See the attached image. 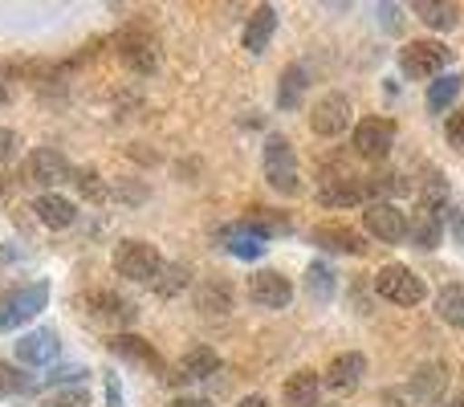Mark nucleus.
I'll return each mask as SVG.
<instances>
[{
	"instance_id": "obj_1",
	"label": "nucleus",
	"mask_w": 464,
	"mask_h": 407,
	"mask_svg": "<svg viewBox=\"0 0 464 407\" xmlns=\"http://www.w3.org/2000/svg\"><path fill=\"white\" fill-rule=\"evenodd\" d=\"M265 179L269 188L285 196H297L302 192V171H297V155H294V143L285 135H269L265 139Z\"/></svg>"
},
{
	"instance_id": "obj_2",
	"label": "nucleus",
	"mask_w": 464,
	"mask_h": 407,
	"mask_svg": "<svg viewBox=\"0 0 464 407\" xmlns=\"http://www.w3.org/2000/svg\"><path fill=\"white\" fill-rule=\"evenodd\" d=\"M160 269H163V257L151 240H122V245L114 248V273H119V277L147 281V286H151V281L160 277Z\"/></svg>"
},
{
	"instance_id": "obj_3",
	"label": "nucleus",
	"mask_w": 464,
	"mask_h": 407,
	"mask_svg": "<svg viewBox=\"0 0 464 407\" xmlns=\"http://www.w3.org/2000/svg\"><path fill=\"white\" fill-rule=\"evenodd\" d=\"M375 289L395 305H420L428 297V286L408 265H383V269L375 273Z\"/></svg>"
},
{
	"instance_id": "obj_4",
	"label": "nucleus",
	"mask_w": 464,
	"mask_h": 407,
	"mask_svg": "<svg viewBox=\"0 0 464 407\" xmlns=\"http://www.w3.org/2000/svg\"><path fill=\"white\" fill-rule=\"evenodd\" d=\"M45 302H49V286H45V281L21 286L13 297H5V302H0V334H5V330L24 326L29 318H37V314L45 310Z\"/></svg>"
},
{
	"instance_id": "obj_5",
	"label": "nucleus",
	"mask_w": 464,
	"mask_h": 407,
	"mask_svg": "<svg viewBox=\"0 0 464 407\" xmlns=\"http://www.w3.org/2000/svg\"><path fill=\"white\" fill-rule=\"evenodd\" d=\"M114 45H119L122 65H127V70H135V73H151L155 65H160V41H155L143 24L122 29L119 37H114Z\"/></svg>"
},
{
	"instance_id": "obj_6",
	"label": "nucleus",
	"mask_w": 464,
	"mask_h": 407,
	"mask_svg": "<svg viewBox=\"0 0 464 407\" xmlns=\"http://www.w3.org/2000/svg\"><path fill=\"white\" fill-rule=\"evenodd\" d=\"M73 168L65 163L62 151L53 147H37V151L24 160V184H37V188H57V184H70Z\"/></svg>"
},
{
	"instance_id": "obj_7",
	"label": "nucleus",
	"mask_w": 464,
	"mask_h": 407,
	"mask_svg": "<svg viewBox=\"0 0 464 407\" xmlns=\"http://www.w3.org/2000/svg\"><path fill=\"white\" fill-rule=\"evenodd\" d=\"M444 65H449V49L440 41H411L400 53V70L408 78H440Z\"/></svg>"
},
{
	"instance_id": "obj_8",
	"label": "nucleus",
	"mask_w": 464,
	"mask_h": 407,
	"mask_svg": "<svg viewBox=\"0 0 464 407\" xmlns=\"http://www.w3.org/2000/svg\"><path fill=\"white\" fill-rule=\"evenodd\" d=\"M395 147V122L392 119H362L354 127V151L371 163H383Z\"/></svg>"
},
{
	"instance_id": "obj_9",
	"label": "nucleus",
	"mask_w": 464,
	"mask_h": 407,
	"mask_svg": "<svg viewBox=\"0 0 464 407\" xmlns=\"http://www.w3.org/2000/svg\"><path fill=\"white\" fill-rule=\"evenodd\" d=\"M351 114L354 111H351V98L346 94H322L318 106L310 111V131L322 139H334L351 127Z\"/></svg>"
},
{
	"instance_id": "obj_10",
	"label": "nucleus",
	"mask_w": 464,
	"mask_h": 407,
	"mask_svg": "<svg viewBox=\"0 0 464 407\" xmlns=\"http://www.w3.org/2000/svg\"><path fill=\"white\" fill-rule=\"evenodd\" d=\"M362 224H367V232L375 240H383V245H400V240L408 237V216H403L392 200L367 204V212H362Z\"/></svg>"
},
{
	"instance_id": "obj_11",
	"label": "nucleus",
	"mask_w": 464,
	"mask_h": 407,
	"mask_svg": "<svg viewBox=\"0 0 464 407\" xmlns=\"http://www.w3.org/2000/svg\"><path fill=\"white\" fill-rule=\"evenodd\" d=\"M248 297H253L256 305H265V310H285L289 297H294V286H289V277L277 269H256L253 277H248Z\"/></svg>"
},
{
	"instance_id": "obj_12",
	"label": "nucleus",
	"mask_w": 464,
	"mask_h": 407,
	"mask_svg": "<svg viewBox=\"0 0 464 407\" xmlns=\"http://www.w3.org/2000/svg\"><path fill=\"white\" fill-rule=\"evenodd\" d=\"M57 354H62V338H57V330H49V326L29 330V334L16 343V359H21L24 367H49Z\"/></svg>"
},
{
	"instance_id": "obj_13",
	"label": "nucleus",
	"mask_w": 464,
	"mask_h": 407,
	"mask_svg": "<svg viewBox=\"0 0 464 407\" xmlns=\"http://www.w3.org/2000/svg\"><path fill=\"white\" fill-rule=\"evenodd\" d=\"M362 375H367V359H362L359 351H346V354L330 359L326 375H322V387H330V392H354V387L362 383Z\"/></svg>"
},
{
	"instance_id": "obj_14",
	"label": "nucleus",
	"mask_w": 464,
	"mask_h": 407,
	"mask_svg": "<svg viewBox=\"0 0 464 407\" xmlns=\"http://www.w3.org/2000/svg\"><path fill=\"white\" fill-rule=\"evenodd\" d=\"M111 346L119 359H127V363H135V367H147V371H163V359H160V351H155L147 338H139V334H111Z\"/></svg>"
},
{
	"instance_id": "obj_15",
	"label": "nucleus",
	"mask_w": 464,
	"mask_h": 407,
	"mask_svg": "<svg viewBox=\"0 0 464 407\" xmlns=\"http://www.w3.org/2000/svg\"><path fill=\"white\" fill-rule=\"evenodd\" d=\"M33 216H37L45 228L62 232V228H70V224L78 220V204L65 200V196H57V192H45V196L33 200Z\"/></svg>"
},
{
	"instance_id": "obj_16",
	"label": "nucleus",
	"mask_w": 464,
	"mask_h": 407,
	"mask_svg": "<svg viewBox=\"0 0 464 407\" xmlns=\"http://www.w3.org/2000/svg\"><path fill=\"white\" fill-rule=\"evenodd\" d=\"M310 240L318 248H330V253H351V257L367 253V240H362L354 228H346V224H322V228L310 232Z\"/></svg>"
},
{
	"instance_id": "obj_17",
	"label": "nucleus",
	"mask_w": 464,
	"mask_h": 407,
	"mask_svg": "<svg viewBox=\"0 0 464 407\" xmlns=\"http://www.w3.org/2000/svg\"><path fill=\"white\" fill-rule=\"evenodd\" d=\"M90 302V314L94 318H102V322H119V326H130L135 322V302H127V297H119V294H111V289H94V294L86 297Z\"/></svg>"
},
{
	"instance_id": "obj_18",
	"label": "nucleus",
	"mask_w": 464,
	"mask_h": 407,
	"mask_svg": "<svg viewBox=\"0 0 464 407\" xmlns=\"http://www.w3.org/2000/svg\"><path fill=\"white\" fill-rule=\"evenodd\" d=\"M408 237L416 248H436L444 240V216L432 208H416V216L408 220Z\"/></svg>"
},
{
	"instance_id": "obj_19",
	"label": "nucleus",
	"mask_w": 464,
	"mask_h": 407,
	"mask_svg": "<svg viewBox=\"0 0 464 407\" xmlns=\"http://www.w3.org/2000/svg\"><path fill=\"white\" fill-rule=\"evenodd\" d=\"M273 29H277V8L273 5H261L245 24V49L248 53H265L273 41Z\"/></svg>"
},
{
	"instance_id": "obj_20",
	"label": "nucleus",
	"mask_w": 464,
	"mask_h": 407,
	"mask_svg": "<svg viewBox=\"0 0 464 407\" xmlns=\"http://www.w3.org/2000/svg\"><path fill=\"white\" fill-rule=\"evenodd\" d=\"M281 395H285L289 407H318L322 379L314 375V371H294V375L285 379V387H281Z\"/></svg>"
},
{
	"instance_id": "obj_21",
	"label": "nucleus",
	"mask_w": 464,
	"mask_h": 407,
	"mask_svg": "<svg viewBox=\"0 0 464 407\" xmlns=\"http://www.w3.org/2000/svg\"><path fill=\"white\" fill-rule=\"evenodd\" d=\"M217 371H220V354L212 351V346H192L168 379H208V375H217Z\"/></svg>"
},
{
	"instance_id": "obj_22",
	"label": "nucleus",
	"mask_w": 464,
	"mask_h": 407,
	"mask_svg": "<svg viewBox=\"0 0 464 407\" xmlns=\"http://www.w3.org/2000/svg\"><path fill=\"white\" fill-rule=\"evenodd\" d=\"M318 200L326 204V208H351V204H359V200H362V179H354V176L322 179Z\"/></svg>"
},
{
	"instance_id": "obj_23",
	"label": "nucleus",
	"mask_w": 464,
	"mask_h": 407,
	"mask_svg": "<svg viewBox=\"0 0 464 407\" xmlns=\"http://www.w3.org/2000/svg\"><path fill=\"white\" fill-rule=\"evenodd\" d=\"M225 245H228L232 257H245V261H256V257L265 253V237L248 228L245 220L232 224V228H225Z\"/></svg>"
},
{
	"instance_id": "obj_24",
	"label": "nucleus",
	"mask_w": 464,
	"mask_h": 407,
	"mask_svg": "<svg viewBox=\"0 0 464 407\" xmlns=\"http://www.w3.org/2000/svg\"><path fill=\"white\" fill-rule=\"evenodd\" d=\"M460 73H440V78L428 86V111L432 114H444L452 102H457V94H460Z\"/></svg>"
},
{
	"instance_id": "obj_25",
	"label": "nucleus",
	"mask_w": 464,
	"mask_h": 407,
	"mask_svg": "<svg viewBox=\"0 0 464 407\" xmlns=\"http://www.w3.org/2000/svg\"><path fill=\"white\" fill-rule=\"evenodd\" d=\"M196 310L204 314H228L232 310V289L225 281H204L200 289H196Z\"/></svg>"
},
{
	"instance_id": "obj_26",
	"label": "nucleus",
	"mask_w": 464,
	"mask_h": 407,
	"mask_svg": "<svg viewBox=\"0 0 464 407\" xmlns=\"http://www.w3.org/2000/svg\"><path fill=\"white\" fill-rule=\"evenodd\" d=\"M400 192H408V184L395 171H371V176H362V196H371V204L387 200V196H400Z\"/></svg>"
},
{
	"instance_id": "obj_27",
	"label": "nucleus",
	"mask_w": 464,
	"mask_h": 407,
	"mask_svg": "<svg viewBox=\"0 0 464 407\" xmlns=\"http://www.w3.org/2000/svg\"><path fill=\"white\" fill-rule=\"evenodd\" d=\"M305 65H289L285 73H281V86H277V106L281 111H294L297 102H302V94H305Z\"/></svg>"
},
{
	"instance_id": "obj_28",
	"label": "nucleus",
	"mask_w": 464,
	"mask_h": 407,
	"mask_svg": "<svg viewBox=\"0 0 464 407\" xmlns=\"http://www.w3.org/2000/svg\"><path fill=\"white\" fill-rule=\"evenodd\" d=\"M416 16L432 29H452L457 24V5H444V0H416Z\"/></svg>"
},
{
	"instance_id": "obj_29",
	"label": "nucleus",
	"mask_w": 464,
	"mask_h": 407,
	"mask_svg": "<svg viewBox=\"0 0 464 407\" xmlns=\"http://www.w3.org/2000/svg\"><path fill=\"white\" fill-rule=\"evenodd\" d=\"M245 224H248L253 232H261L265 240H269V237H281V232H289V216L269 212V208H253V212L245 216Z\"/></svg>"
},
{
	"instance_id": "obj_30",
	"label": "nucleus",
	"mask_w": 464,
	"mask_h": 407,
	"mask_svg": "<svg viewBox=\"0 0 464 407\" xmlns=\"http://www.w3.org/2000/svg\"><path fill=\"white\" fill-rule=\"evenodd\" d=\"M436 314L449 326H464V286H444L440 297H436Z\"/></svg>"
},
{
	"instance_id": "obj_31",
	"label": "nucleus",
	"mask_w": 464,
	"mask_h": 407,
	"mask_svg": "<svg viewBox=\"0 0 464 407\" xmlns=\"http://www.w3.org/2000/svg\"><path fill=\"white\" fill-rule=\"evenodd\" d=\"M188 277H192V269H188V265H163L160 277H155L151 286H155V294H160V297H176L179 289L188 286Z\"/></svg>"
},
{
	"instance_id": "obj_32",
	"label": "nucleus",
	"mask_w": 464,
	"mask_h": 407,
	"mask_svg": "<svg viewBox=\"0 0 464 407\" xmlns=\"http://www.w3.org/2000/svg\"><path fill=\"white\" fill-rule=\"evenodd\" d=\"M70 184H78V192L86 196L90 204H102L106 196H111V192H106V184H102V176H98L94 168H78V171H73Z\"/></svg>"
},
{
	"instance_id": "obj_33",
	"label": "nucleus",
	"mask_w": 464,
	"mask_h": 407,
	"mask_svg": "<svg viewBox=\"0 0 464 407\" xmlns=\"http://www.w3.org/2000/svg\"><path fill=\"white\" fill-rule=\"evenodd\" d=\"M444 379H449V375H444L440 363H428V367L416 371V379H411V392H420V395H428V400H432V395H440Z\"/></svg>"
},
{
	"instance_id": "obj_34",
	"label": "nucleus",
	"mask_w": 464,
	"mask_h": 407,
	"mask_svg": "<svg viewBox=\"0 0 464 407\" xmlns=\"http://www.w3.org/2000/svg\"><path fill=\"white\" fill-rule=\"evenodd\" d=\"M41 407H90V392L78 383H70V387H62V392H45Z\"/></svg>"
},
{
	"instance_id": "obj_35",
	"label": "nucleus",
	"mask_w": 464,
	"mask_h": 407,
	"mask_svg": "<svg viewBox=\"0 0 464 407\" xmlns=\"http://www.w3.org/2000/svg\"><path fill=\"white\" fill-rule=\"evenodd\" d=\"M305 289H310V297L326 302V297L334 294V273H330L326 265H310V269H305Z\"/></svg>"
},
{
	"instance_id": "obj_36",
	"label": "nucleus",
	"mask_w": 464,
	"mask_h": 407,
	"mask_svg": "<svg viewBox=\"0 0 464 407\" xmlns=\"http://www.w3.org/2000/svg\"><path fill=\"white\" fill-rule=\"evenodd\" d=\"M29 387H33V379L24 375L21 367L0 359V395H21V392H29Z\"/></svg>"
},
{
	"instance_id": "obj_37",
	"label": "nucleus",
	"mask_w": 464,
	"mask_h": 407,
	"mask_svg": "<svg viewBox=\"0 0 464 407\" xmlns=\"http://www.w3.org/2000/svg\"><path fill=\"white\" fill-rule=\"evenodd\" d=\"M444 200H449V188H444L440 171H428L424 188H420V208H432V212H440Z\"/></svg>"
},
{
	"instance_id": "obj_38",
	"label": "nucleus",
	"mask_w": 464,
	"mask_h": 407,
	"mask_svg": "<svg viewBox=\"0 0 464 407\" xmlns=\"http://www.w3.org/2000/svg\"><path fill=\"white\" fill-rule=\"evenodd\" d=\"M16 151H21V139H16V131L0 127V168H5V163H13Z\"/></svg>"
},
{
	"instance_id": "obj_39",
	"label": "nucleus",
	"mask_w": 464,
	"mask_h": 407,
	"mask_svg": "<svg viewBox=\"0 0 464 407\" xmlns=\"http://www.w3.org/2000/svg\"><path fill=\"white\" fill-rule=\"evenodd\" d=\"M449 139H452L457 147H464V111L449 114Z\"/></svg>"
},
{
	"instance_id": "obj_40",
	"label": "nucleus",
	"mask_w": 464,
	"mask_h": 407,
	"mask_svg": "<svg viewBox=\"0 0 464 407\" xmlns=\"http://www.w3.org/2000/svg\"><path fill=\"white\" fill-rule=\"evenodd\" d=\"M106 400H111V407H122V387H119V379H106Z\"/></svg>"
},
{
	"instance_id": "obj_41",
	"label": "nucleus",
	"mask_w": 464,
	"mask_h": 407,
	"mask_svg": "<svg viewBox=\"0 0 464 407\" xmlns=\"http://www.w3.org/2000/svg\"><path fill=\"white\" fill-rule=\"evenodd\" d=\"M237 407H269V400H265V395H245Z\"/></svg>"
},
{
	"instance_id": "obj_42",
	"label": "nucleus",
	"mask_w": 464,
	"mask_h": 407,
	"mask_svg": "<svg viewBox=\"0 0 464 407\" xmlns=\"http://www.w3.org/2000/svg\"><path fill=\"white\" fill-rule=\"evenodd\" d=\"M449 224L457 228V237L464 240V216H460V212H452V208H449Z\"/></svg>"
},
{
	"instance_id": "obj_43",
	"label": "nucleus",
	"mask_w": 464,
	"mask_h": 407,
	"mask_svg": "<svg viewBox=\"0 0 464 407\" xmlns=\"http://www.w3.org/2000/svg\"><path fill=\"white\" fill-rule=\"evenodd\" d=\"M171 407H212V403L208 400H188V395H184V400H176Z\"/></svg>"
},
{
	"instance_id": "obj_44",
	"label": "nucleus",
	"mask_w": 464,
	"mask_h": 407,
	"mask_svg": "<svg viewBox=\"0 0 464 407\" xmlns=\"http://www.w3.org/2000/svg\"><path fill=\"white\" fill-rule=\"evenodd\" d=\"M5 98H8V90H5V82H0V102H5Z\"/></svg>"
},
{
	"instance_id": "obj_45",
	"label": "nucleus",
	"mask_w": 464,
	"mask_h": 407,
	"mask_svg": "<svg viewBox=\"0 0 464 407\" xmlns=\"http://www.w3.org/2000/svg\"><path fill=\"white\" fill-rule=\"evenodd\" d=\"M449 407H464V400H452V403H449Z\"/></svg>"
},
{
	"instance_id": "obj_46",
	"label": "nucleus",
	"mask_w": 464,
	"mask_h": 407,
	"mask_svg": "<svg viewBox=\"0 0 464 407\" xmlns=\"http://www.w3.org/2000/svg\"><path fill=\"white\" fill-rule=\"evenodd\" d=\"M0 192H5V184H0Z\"/></svg>"
}]
</instances>
